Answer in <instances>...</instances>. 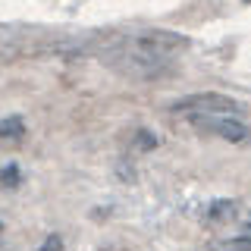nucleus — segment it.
<instances>
[{
    "label": "nucleus",
    "mask_w": 251,
    "mask_h": 251,
    "mask_svg": "<svg viewBox=\"0 0 251 251\" xmlns=\"http://www.w3.org/2000/svg\"><path fill=\"white\" fill-rule=\"evenodd\" d=\"M188 44L185 35L167 28H148V31H132V35H116L104 47V57L113 69L123 75H157L173 63L179 50Z\"/></svg>",
    "instance_id": "nucleus-1"
},
{
    "label": "nucleus",
    "mask_w": 251,
    "mask_h": 251,
    "mask_svg": "<svg viewBox=\"0 0 251 251\" xmlns=\"http://www.w3.org/2000/svg\"><path fill=\"white\" fill-rule=\"evenodd\" d=\"M239 107L242 104L235 98H226V94H217V91L185 94V98H179L176 104H173L176 113H223V116H235Z\"/></svg>",
    "instance_id": "nucleus-2"
},
{
    "label": "nucleus",
    "mask_w": 251,
    "mask_h": 251,
    "mask_svg": "<svg viewBox=\"0 0 251 251\" xmlns=\"http://www.w3.org/2000/svg\"><path fill=\"white\" fill-rule=\"evenodd\" d=\"M185 116L195 129L207 132V135H217L226 141H245L248 138V126L239 116H223V113H185Z\"/></svg>",
    "instance_id": "nucleus-3"
},
{
    "label": "nucleus",
    "mask_w": 251,
    "mask_h": 251,
    "mask_svg": "<svg viewBox=\"0 0 251 251\" xmlns=\"http://www.w3.org/2000/svg\"><path fill=\"white\" fill-rule=\"evenodd\" d=\"M22 132H25L22 116H3L0 120V138H22Z\"/></svg>",
    "instance_id": "nucleus-4"
}]
</instances>
